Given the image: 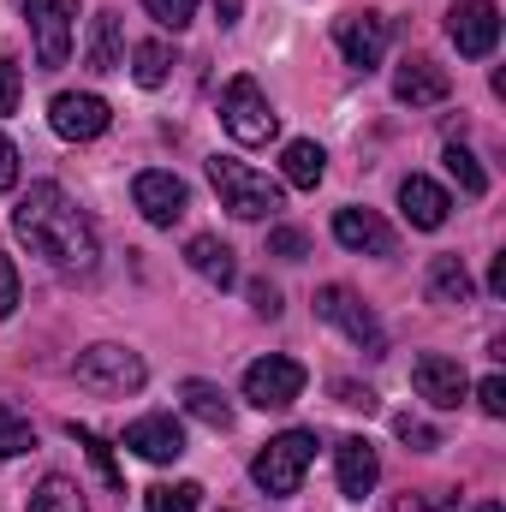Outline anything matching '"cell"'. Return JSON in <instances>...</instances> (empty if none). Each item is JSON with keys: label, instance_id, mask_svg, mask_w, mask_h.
Segmentation results:
<instances>
[{"label": "cell", "instance_id": "6da1fadb", "mask_svg": "<svg viewBox=\"0 0 506 512\" xmlns=\"http://www.w3.org/2000/svg\"><path fill=\"white\" fill-rule=\"evenodd\" d=\"M12 233L30 245V256H42V262L60 268V274H96V256H102L96 221H90L54 179H36V185L18 197Z\"/></svg>", "mask_w": 506, "mask_h": 512}, {"label": "cell", "instance_id": "7a4b0ae2", "mask_svg": "<svg viewBox=\"0 0 506 512\" xmlns=\"http://www.w3.org/2000/svg\"><path fill=\"white\" fill-rule=\"evenodd\" d=\"M209 185H215V197H221V209L233 221H268L286 203L280 185L268 173H256L251 161H239V155H209Z\"/></svg>", "mask_w": 506, "mask_h": 512}, {"label": "cell", "instance_id": "3957f363", "mask_svg": "<svg viewBox=\"0 0 506 512\" xmlns=\"http://www.w3.org/2000/svg\"><path fill=\"white\" fill-rule=\"evenodd\" d=\"M316 465V429H280L274 441H262V453L251 459V483L262 495L286 501L304 489V471Z\"/></svg>", "mask_w": 506, "mask_h": 512}, {"label": "cell", "instance_id": "277c9868", "mask_svg": "<svg viewBox=\"0 0 506 512\" xmlns=\"http://www.w3.org/2000/svg\"><path fill=\"white\" fill-rule=\"evenodd\" d=\"M72 376H78V387L108 393V399H126V393H137V387L149 382L143 358H137L131 346H114V340L84 346V352H78V364H72Z\"/></svg>", "mask_w": 506, "mask_h": 512}, {"label": "cell", "instance_id": "5b68a950", "mask_svg": "<svg viewBox=\"0 0 506 512\" xmlns=\"http://www.w3.org/2000/svg\"><path fill=\"white\" fill-rule=\"evenodd\" d=\"M221 126H227L233 143L256 149V143H268V137L280 131V114H274V102H268V90H262L256 78H233V84L221 90Z\"/></svg>", "mask_w": 506, "mask_h": 512}, {"label": "cell", "instance_id": "8992f818", "mask_svg": "<svg viewBox=\"0 0 506 512\" xmlns=\"http://www.w3.org/2000/svg\"><path fill=\"white\" fill-rule=\"evenodd\" d=\"M316 316H322V322H334V328L364 352V358H387V328H381L376 310H370L352 286H322V292H316Z\"/></svg>", "mask_w": 506, "mask_h": 512}, {"label": "cell", "instance_id": "52a82bcc", "mask_svg": "<svg viewBox=\"0 0 506 512\" xmlns=\"http://www.w3.org/2000/svg\"><path fill=\"white\" fill-rule=\"evenodd\" d=\"M36 36V72H60L72 60V36H78V0H18Z\"/></svg>", "mask_w": 506, "mask_h": 512}, {"label": "cell", "instance_id": "ba28073f", "mask_svg": "<svg viewBox=\"0 0 506 512\" xmlns=\"http://www.w3.org/2000/svg\"><path fill=\"white\" fill-rule=\"evenodd\" d=\"M387 42H393V24H387V12H340L334 18V48H340V60L352 66V72H376L381 54H387Z\"/></svg>", "mask_w": 506, "mask_h": 512}, {"label": "cell", "instance_id": "9c48e42d", "mask_svg": "<svg viewBox=\"0 0 506 512\" xmlns=\"http://www.w3.org/2000/svg\"><path fill=\"white\" fill-rule=\"evenodd\" d=\"M304 364L298 358H280V352H268V358H256L251 370H245V405H256V411H286L298 393H304Z\"/></svg>", "mask_w": 506, "mask_h": 512}, {"label": "cell", "instance_id": "30bf717a", "mask_svg": "<svg viewBox=\"0 0 506 512\" xmlns=\"http://www.w3.org/2000/svg\"><path fill=\"white\" fill-rule=\"evenodd\" d=\"M48 126L60 131L66 143H96L102 131L114 126V108L96 96V90H60L48 102Z\"/></svg>", "mask_w": 506, "mask_h": 512}, {"label": "cell", "instance_id": "8fae6325", "mask_svg": "<svg viewBox=\"0 0 506 512\" xmlns=\"http://www.w3.org/2000/svg\"><path fill=\"white\" fill-rule=\"evenodd\" d=\"M131 203H137V215H143L149 227H173V221L191 209V191H185L179 173H167V167H143V173L131 179Z\"/></svg>", "mask_w": 506, "mask_h": 512}, {"label": "cell", "instance_id": "7c38bea8", "mask_svg": "<svg viewBox=\"0 0 506 512\" xmlns=\"http://www.w3.org/2000/svg\"><path fill=\"white\" fill-rule=\"evenodd\" d=\"M447 42L465 54V60H489L495 42H501V12L489 0H459L447 12Z\"/></svg>", "mask_w": 506, "mask_h": 512}, {"label": "cell", "instance_id": "4fadbf2b", "mask_svg": "<svg viewBox=\"0 0 506 512\" xmlns=\"http://www.w3.org/2000/svg\"><path fill=\"white\" fill-rule=\"evenodd\" d=\"M411 387H417L435 411H459V405L471 399L465 364H459V358H441V352H423V358L411 364Z\"/></svg>", "mask_w": 506, "mask_h": 512}, {"label": "cell", "instance_id": "5bb4252c", "mask_svg": "<svg viewBox=\"0 0 506 512\" xmlns=\"http://www.w3.org/2000/svg\"><path fill=\"white\" fill-rule=\"evenodd\" d=\"M334 477L346 501H370L381 483V453L370 447V435H340L334 441Z\"/></svg>", "mask_w": 506, "mask_h": 512}, {"label": "cell", "instance_id": "9a60e30c", "mask_svg": "<svg viewBox=\"0 0 506 512\" xmlns=\"http://www.w3.org/2000/svg\"><path fill=\"white\" fill-rule=\"evenodd\" d=\"M447 96H453L447 66H435L429 54H405V60H399V72H393V102H399V108H435V102H447Z\"/></svg>", "mask_w": 506, "mask_h": 512}, {"label": "cell", "instance_id": "2e32d148", "mask_svg": "<svg viewBox=\"0 0 506 512\" xmlns=\"http://www.w3.org/2000/svg\"><path fill=\"white\" fill-rule=\"evenodd\" d=\"M126 447L137 459H149V465H173L185 453V423L173 411H149V417L126 423Z\"/></svg>", "mask_w": 506, "mask_h": 512}, {"label": "cell", "instance_id": "e0dca14e", "mask_svg": "<svg viewBox=\"0 0 506 512\" xmlns=\"http://www.w3.org/2000/svg\"><path fill=\"white\" fill-rule=\"evenodd\" d=\"M399 215H405L417 233H441V227H447V215H453V197H447L435 179L411 173V179H399Z\"/></svg>", "mask_w": 506, "mask_h": 512}, {"label": "cell", "instance_id": "ac0fdd59", "mask_svg": "<svg viewBox=\"0 0 506 512\" xmlns=\"http://www.w3.org/2000/svg\"><path fill=\"white\" fill-rule=\"evenodd\" d=\"M334 239L352 256H393V227L376 209H334Z\"/></svg>", "mask_w": 506, "mask_h": 512}, {"label": "cell", "instance_id": "d6986e66", "mask_svg": "<svg viewBox=\"0 0 506 512\" xmlns=\"http://www.w3.org/2000/svg\"><path fill=\"white\" fill-rule=\"evenodd\" d=\"M84 66L96 72V78H108V72H126V24H120V12H96L90 18V42H84Z\"/></svg>", "mask_w": 506, "mask_h": 512}, {"label": "cell", "instance_id": "ffe728a7", "mask_svg": "<svg viewBox=\"0 0 506 512\" xmlns=\"http://www.w3.org/2000/svg\"><path fill=\"white\" fill-rule=\"evenodd\" d=\"M423 292H429V304H435V310H471L477 280H471V268H465L459 256H435V262H429V274H423Z\"/></svg>", "mask_w": 506, "mask_h": 512}, {"label": "cell", "instance_id": "44dd1931", "mask_svg": "<svg viewBox=\"0 0 506 512\" xmlns=\"http://www.w3.org/2000/svg\"><path fill=\"white\" fill-rule=\"evenodd\" d=\"M179 399H185V411H191L203 429H215V435H227V429H233V399H227V387H221V382L191 376V382H179Z\"/></svg>", "mask_w": 506, "mask_h": 512}, {"label": "cell", "instance_id": "7402d4cb", "mask_svg": "<svg viewBox=\"0 0 506 512\" xmlns=\"http://www.w3.org/2000/svg\"><path fill=\"white\" fill-rule=\"evenodd\" d=\"M185 262H191V274H197V280H209L215 292H227V286L239 280V262H233V245H221L215 233H197V239L185 245Z\"/></svg>", "mask_w": 506, "mask_h": 512}, {"label": "cell", "instance_id": "603a6c76", "mask_svg": "<svg viewBox=\"0 0 506 512\" xmlns=\"http://www.w3.org/2000/svg\"><path fill=\"white\" fill-rule=\"evenodd\" d=\"M280 173H286V185L316 191V185H322V173H328V149H322L316 137H292V143L280 149Z\"/></svg>", "mask_w": 506, "mask_h": 512}, {"label": "cell", "instance_id": "cb8c5ba5", "mask_svg": "<svg viewBox=\"0 0 506 512\" xmlns=\"http://www.w3.org/2000/svg\"><path fill=\"white\" fill-rule=\"evenodd\" d=\"M167 72H173V48H167L161 36H149V42L131 48V78H137V90H161Z\"/></svg>", "mask_w": 506, "mask_h": 512}, {"label": "cell", "instance_id": "d4e9b609", "mask_svg": "<svg viewBox=\"0 0 506 512\" xmlns=\"http://www.w3.org/2000/svg\"><path fill=\"white\" fill-rule=\"evenodd\" d=\"M30 512H90V507H84V489H78L72 477L48 471V477L30 489Z\"/></svg>", "mask_w": 506, "mask_h": 512}, {"label": "cell", "instance_id": "484cf974", "mask_svg": "<svg viewBox=\"0 0 506 512\" xmlns=\"http://www.w3.org/2000/svg\"><path fill=\"white\" fill-rule=\"evenodd\" d=\"M441 161H447V173L459 179V191H465V197H489V173H483V161H477L465 143H447V149H441Z\"/></svg>", "mask_w": 506, "mask_h": 512}, {"label": "cell", "instance_id": "4316f807", "mask_svg": "<svg viewBox=\"0 0 506 512\" xmlns=\"http://www.w3.org/2000/svg\"><path fill=\"white\" fill-rule=\"evenodd\" d=\"M30 447H36V423H30L18 405L0 399V459H18V453H30Z\"/></svg>", "mask_w": 506, "mask_h": 512}, {"label": "cell", "instance_id": "83f0119b", "mask_svg": "<svg viewBox=\"0 0 506 512\" xmlns=\"http://www.w3.org/2000/svg\"><path fill=\"white\" fill-rule=\"evenodd\" d=\"M66 435H72V441L90 453V465L102 471V483H108V489H120V483H126V477H120V465H114V447H108L96 429H84V423H66Z\"/></svg>", "mask_w": 506, "mask_h": 512}, {"label": "cell", "instance_id": "f1b7e54d", "mask_svg": "<svg viewBox=\"0 0 506 512\" xmlns=\"http://www.w3.org/2000/svg\"><path fill=\"white\" fill-rule=\"evenodd\" d=\"M203 507V489L197 483H155L143 495V512H197Z\"/></svg>", "mask_w": 506, "mask_h": 512}, {"label": "cell", "instance_id": "f546056e", "mask_svg": "<svg viewBox=\"0 0 506 512\" xmlns=\"http://www.w3.org/2000/svg\"><path fill=\"white\" fill-rule=\"evenodd\" d=\"M143 12L161 24V30H185L197 18V0H143Z\"/></svg>", "mask_w": 506, "mask_h": 512}, {"label": "cell", "instance_id": "4dcf8cb0", "mask_svg": "<svg viewBox=\"0 0 506 512\" xmlns=\"http://www.w3.org/2000/svg\"><path fill=\"white\" fill-rule=\"evenodd\" d=\"M18 96H24V66L0 48V120H6V114H18Z\"/></svg>", "mask_w": 506, "mask_h": 512}, {"label": "cell", "instance_id": "1f68e13d", "mask_svg": "<svg viewBox=\"0 0 506 512\" xmlns=\"http://www.w3.org/2000/svg\"><path fill=\"white\" fill-rule=\"evenodd\" d=\"M393 435H399L411 453H435V447H441V435H435L423 417H393Z\"/></svg>", "mask_w": 506, "mask_h": 512}, {"label": "cell", "instance_id": "d6a6232c", "mask_svg": "<svg viewBox=\"0 0 506 512\" xmlns=\"http://www.w3.org/2000/svg\"><path fill=\"white\" fill-rule=\"evenodd\" d=\"M268 256H280V262H304V256H310V239H304L298 227H274V233H268Z\"/></svg>", "mask_w": 506, "mask_h": 512}, {"label": "cell", "instance_id": "836d02e7", "mask_svg": "<svg viewBox=\"0 0 506 512\" xmlns=\"http://www.w3.org/2000/svg\"><path fill=\"white\" fill-rule=\"evenodd\" d=\"M477 405H483V417H506V382L501 376H483V382H477Z\"/></svg>", "mask_w": 506, "mask_h": 512}, {"label": "cell", "instance_id": "e575fe53", "mask_svg": "<svg viewBox=\"0 0 506 512\" xmlns=\"http://www.w3.org/2000/svg\"><path fill=\"white\" fill-rule=\"evenodd\" d=\"M18 310V268H12V256L0 251V322Z\"/></svg>", "mask_w": 506, "mask_h": 512}, {"label": "cell", "instance_id": "d590c367", "mask_svg": "<svg viewBox=\"0 0 506 512\" xmlns=\"http://www.w3.org/2000/svg\"><path fill=\"white\" fill-rule=\"evenodd\" d=\"M251 310L274 322V316H280V286H268V280H251Z\"/></svg>", "mask_w": 506, "mask_h": 512}, {"label": "cell", "instance_id": "8d00e7d4", "mask_svg": "<svg viewBox=\"0 0 506 512\" xmlns=\"http://www.w3.org/2000/svg\"><path fill=\"white\" fill-rule=\"evenodd\" d=\"M334 393H340V405H352V411H376V393L358 382H334Z\"/></svg>", "mask_w": 506, "mask_h": 512}, {"label": "cell", "instance_id": "74e56055", "mask_svg": "<svg viewBox=\"0 0 506 512\" xmlns=\"http://www.w3.org/2000/svg\"><path fill=\"white\" fill-rule=\"evenodd\" d=\"M18 185V149H12V137H0V197Z\"/></svg>", "mask_w": 506, "mask_h": 512}, {"label": "cell", "instance_id": "f35d334b", "mask_svg": "<svg viewBox=\"0 0 506 512\" xmlns=\"http://www.w3.org/2000/svg\"><path fill=\"white\" fill-rule=\"evenodd\" d=\"M239 6H245V0H215V18H221V30H233V24H239Z\"/></svg>", "mask_w": 506, "mask_h": 512}, {"label": "cell", "instance_id": "ab89813d", "mask_svg": "<svg viewBox=\"0 0 506 512\" xmlns=\"http://www.w3.org/2000/svg\"><path fill=\"white\" fill-rule=\"evenodd\" d=\"M489 292H495V298L506 292V256H495V274H489Z\"/></svg>", "mask_w": 506, "mask_h": 512}, {"label": "cell", "instance_id": "60d3db41", "mask_svg": "<svg viewBox=\"0 0 506 512\" xmlns=\"http://www.w3.org/2000/svg\"><path fill=\"white\" fill-rule=\"evenodd\" d=\"M393 512H435V507H429L423 495H411V501H399V507H393Z\"/></svg>", "mask_w": 506, "mask_h": 512}]
</instances>
